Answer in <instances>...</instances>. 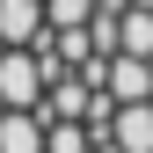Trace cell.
Here are the masks:
<instances>
[{
  "label": "cell",
  "mask_w": 153,
  "mask_h": 153,
  "mask_svg": "<svg viewBox=\"0 0 153 153\" xmlns=\"http://www.w3.org/2000/svg\"><path fill=\"white\" fill-rule=\"evenodd\" d=\"M117 51L124 59H153V7H124L117 15Z\"/></svg>",
  "instance_id": "obj_6"
},
{
  "label": "cell",
  "mask_w": 153,
  "mask_h": 153,
  "mask_svg": "<svg viewBox=\"0 0 153 153\" xmlns=\"http://www.w3.org/2000/svg\"><path fill=\"white\" fill-rule=\"evenodd\" d=\"M102 146V131H88V124H51V146L44 153H95Z\"/></svg>",
  "instance_id": "obj_8"
},
{
  "label": "cell",
  "mask_w": 153,
  "mask_h": 153,
  "mask_svg": "<svg viewBox=\"0 0 153 153\" xmlns=\"http://www.w3.org/2000/svg\"><path fill=\"white\" fill-rule=\"evenodd\" d=\"M51 146V124L36 109H0V153H44Z\"/></svg>",
  "instance_id": "obj_4"
},
{
  "label": "cell",
  "mask_w": 153,
  "mask_h": 153,
  "mask_svg": "<svg viewBox=\"0 0 153 153\" xmlns=\"http://www.w3.org/2000/svg\"><path fill=\"white\" fill-rule=\"evenodd\" d=\"M102 95H109L117 109H131V102H153V59H124V51H117V59L102 66Z\"/></svg>",
  "instance_id": "obj_3"
},
{
  "label": "cell",
  "mask_w": 153,
  "mask_h": 153,
  "mask_svg": "<svg viewBox=\"0 0 153 153\" xmlns=\"http://www.w3.org/2000/svg\"><path fill=\"white\" fill-rule=\"evenodd\" d=\"M51 73L36 51H0V109H44Z\"/></svg>",
  "instance_id": "obj_1"
},
{
  "label": "cell",
  "mask_w": 153,
  "mask_h": 153,
  "mask_svg": "<svg viewBox=\"0 0 153 153\" xmlns=\"http://www.w3.org/2000/svg\"><path fill=\"white\" fill-rule=\"evenodd\" d=\"M44 15H51V29H88L102 15V0H44Z\"/></svg>",
  "instance_id": "obj_7"
},
{
  "label": "cell",
  "mask_w": 153,
  "mask_h": 153,
  "mask_svg": "<svg viewBox=\"0 0 153 153\" xmlns=\"http://www.w3.org/2000/svg\"><path fill=\"white\" fill-rule=\"evenodd\" d=\"M51 29L44 0H0V51H36Z\"/></svg>",
  "instance_id": "obj_2"
},
{
  "label": "cell",
  "mask_w": 153,
  "mask_h": 153,
  "mask_svg": "<svg viewBox=\"0 0 153 153\" xmlns=\"http://www.w3.org/2000/svg\"><path fill=\"white\" fill-rule=\"evenodd\" d=\"M109 146L117 153H153V102H131L109 117Z\"/></svg>",
  "instance_id": "obj_5"
}]
</instances>
